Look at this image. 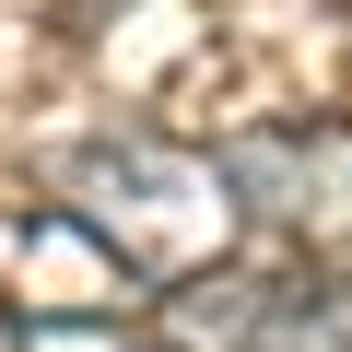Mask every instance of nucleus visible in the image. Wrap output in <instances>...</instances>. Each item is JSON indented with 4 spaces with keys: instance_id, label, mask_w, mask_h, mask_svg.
Returning <instances> with one entry per match:
<instances>
[{
    "instance_id": "f03ea898",
    "label": "nucleus",
    "mask_w": 352,
    "mask_h": 352,
    "mask_svg": "<svg viewBox=\"0 0 352 352\" xmlns=\"http://www.w3.org/2000/svg\"><path fill=\"white\" fill-rule=\"evenodd\" d=\"M223 176L247 200V235H270L294 270L352 282V129L340 118H270L223 141Z\"/></svg>"
},
{
    "instance_id": "20e7f679",
    "label": "nucleus",
    "mask_w": 352,
    "mask_h": 352,
    "mask_svg": "<svg viewBox=\"0 0 352 352\" xmlns=\"http://www.w3.org/2000/svg\"><path fill=\"white\" fill-rule=\"evenodd\" d=\"M0 352H188V340H164V329H106V317H24Z\"/></svg>"
},
{
    "instance_id": "7ed1b4c3",
    "label": "nucleus",
    "mask_w": 352,
    "mask_h": 352,
    "mask_svg": "<svg viewBox=\"0 0 352 352\" xmlns=\"http://www.w3.org/2000/svg\"><path fill=\"white\" fill-rule=\"evenodd\" d=\"M164 340H188V352H352V282L223 258L164 294Z\"/></svg>"
},
{
    "instance_id": "f257e3e1",
    "label": "nucleus",
    "mask_w": 352,
    "mask_h": 352,
    "mask_svg": "<svg viewBox=\"0 0 352 352\" xmlns=\"http://www.w3.org/2000/svg\"><path fill=\"white\" fill-rule=\"evenodd\" d=\"M59 212L141 294H176V282L223 270L235 235H247V200H235L223 153H188V141H164V129H106V141L59 153Z\"/></svg>"
}]
</instances>
